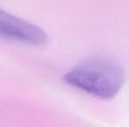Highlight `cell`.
Listing matches in <instances>:
<instances>
[{
    "label": "cell",
    "instance_id": "6da1fadb",
    "mask_svg": "<svg viewBox=\"0 0 129 127\" xmlns=\"http://www.w3.org/2000/svg\"><path fill=\"white\" fill-rule=\"evenodd\" d=\"M63 81L91 96L110 100L121 90L125 82V70L114 59L96 56L67 71Z\"/></svg>",
    "mask_w": 129,
    "mask_h": 127
},
{
    "label": "cell",
    "instance_id": "7a4b0ae2",
    "mask_svg": "<svg viewBox=\"0 0 129 127\" xmlns=\"http://www.w3.org/2000/svg\"><path fill=\"white\" fill-rule=\"evenodd\" d=\"M0 36L27 45H43L48 40L47 33L40 26L3 10H0Z\"/></svg>",
    "mask_w": 129,
    "mask_h": 127
}]
</instances>
